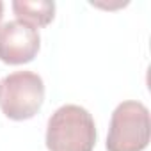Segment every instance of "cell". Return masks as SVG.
<instances>
[{
    "instance_id": "obj_1",
    "label": "cell",
    "mask_w": 151,
    "mask_h": 151,
    "mask_svg": "<svg viewBox=\"0 0 151 151\" xmlns=\"http://www.w3.org/2000/svg\"><path fill=\"white\" fill-rule=\"evenodd\" d=\"M96 146V124L89 110L80 105H62L48 119V151H93Z\"/></svg>"
},
{
    "instance_id": "obj_2",
    "label": "cell",
    "mask_w": 151,
    "mask_h": 151,
    "mask_svg": "<svg viewBox=\"0 0 151 151\" xmlns=\"http://www.w3.org/2000/svg\"><path fill=\"white\" fill-rule=\"evenodd\" d=\"M149 110L140 101L119 103L110 117L107 151H144L149 142Z\"/></svg>"
},
{
    "instance_id": "obj_3",
    "label": "cell",
    "mask_w": 151,
    "mask_h": 151,
    "mask_svg": "<svg viewBox=\"0 0 151 151\" xmlns=\"http://www.w3.org/2000/svg\"><path fill=\"white\" fill-rule=\"evenodd\" d=\"M43 101L45 84L34 71H16L0 80V110L13 121L34 117Z\"/></svg>"
},
{
    "instance_id": "obj_4",
    "label": "cell",
    "mask_w": 151,
    "mask_h": 151,
    "mask_svg": "<svg viewBox=\"0 0 151 151\" xmlns=\"http://www.w3.org/2000/svg\"><path fill=\"white\" fill-rule=\"evenodd\" d=\"M41 46L39 32L20 22H6L0 25V60L6 64H27L34 60Z\"/></svg>"
},
{
    "instance_id": "obj_5",
    "label": "cell",
    "mask_w": 151,
    "mask_h": 151,
    "mask_svg": "<svg viewBox=\"0 0 151 151\" xmlns=\"http://www.w3.org/2000/svg\"><path fill=\"white\" fill-rule=\"evenodd\" d=\"M11 7L20 22L34 27L36 30L52 23L55 16V4L50 0H14Z\"/></svg>"
},
{
    "instance_id": "obj_6",
    "label": "cell",
    "mask_w": 151,
    "mask_h": 151,
    "mask_svg": "<svg viewBox=\"0 0 151 151\" xmlns=\"http://www.w3.org/2000/svg\"><path fill=\"white\" fill-rule=\"evenodd\" d=\"M2 16H4V4L0 2V22H2Z\"/></svg>"
}]
</instances>
